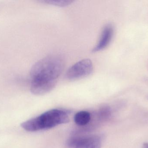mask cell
<instances>
[{"instance_id":"obj_1","label":"cell","mask_w":148,"mask_h":148,"mask_svg":"<svg viewBox=\"0 0 148 148\" xmlns=\"http://www.w3.org/2000/svg\"><path fill=\"white\" fill-rule=\"evenodd\" d=\"M64 67L60 56H50L36 63L30 72V91L36 95H42L53 89Z\"/></svg>"},{"instance_id":"obj_2","label":"cell","mask_w":148,"mask_h":148,"mask_svg":"<svg viewBox=\"0 0 148 148\" xmlns=\"http://www.w3.org/2000/svg\"><path fill=\"white\" fill-rule=\"evenodd\" d=\"M70 114V111L66 109H50L37 117L23 123L21 126L28 132H36L50 129L68 123Z\"/></svg>"},{"instance_id":"obj_3","label":"cell","mask_w":148,"mask_h":148,"mask_svg":"<svg viewBox=\"0 0 148 148\" xmlns=\"http://www.w3.org/2000/svg\"><path fill=\"white\" fill-rule=\"evenodd\" d=\"M102 137L98 135L81 136L75 134L67 142L69 148H101Z\"/></svg>"},{"instance_id":"obj_4","label":"cell","mask_w":148,"mask_h":148,"mask_svg":"<svg viewBox=\"0 0 148 148\" xmlns=\"http://www.w3.org/2000/svg\"><path fill=\"white\" fill-rule=\"evenodd\" d=\"M93 65L91 60L85 59L79 61L70 67L66 73L68 80L75 81L89 76L93 71Z\"/></svg>"},{"instance_id":"obj_5","label":"cell","mask_w":148,"mask_h":148,"mask_svg":"<svg viewBox=\"0 0 148 148\" xmlns=\"http://www.w3.org/2000/svg\"><path fill=\"white\" fill-rule=\"evenodd\" d=\"M114 34V28L110 23L103 28L99 41L93 49V52H99L106 48L111 41Z\"/></svg>"},{"instance_id":"obj_6","label":"cell","mask_w":148,"mask_h":148,"mask_svg":"<svg viewBox=\"0 0 148 148\" xmlns=\"http://www.w3.org/2000/svg\"><path fill=\"white\" fill-rule=\"evenodd\" d=\"M112 110L110 106L107 105L102 106L95 113V120L96 123H103L108 121L111 118Z\"/></svg>"},{"instance_id":"obj_7","label":"cell","mask_w":148,"mask_h":148,"mask_svg":"<svg viewBox=\"0 0 148 148\" xmlns=\"http://www.w3.org/2000/svg\"><path fill=\"white\" fill-rule=\"evenodd\" d=\"M75 123L79 127H86L91 121L92 115L87 111H81L77 112L74 116Z\"/></svg>"},{"instance_id":"obj_8","label":"cell","mask_w":148,"mask_h":148,"mask_svg":"<svg viewBox=\"0 0 148 148\" xmlns=\"http://www.w3.org/2000/svg\"><path fill=\"white\" fill-rule=\"evenodd\" d=\"M43 2L59 7H66L71 4L73 1L70 0H45Z\"/></svg>"},{"instance_id":"obj_9","label":"cell","mask_w":148,"mask_h":148,"mask_svg":"<svg viewBox=\"0 0 148 148\" xmlns=\"http://www.w3.org/2000/svg\"><path fill=\"white\" fill-rule=\"evenodd\" d=\"M143 148H148V143L147 142H145V143H143Z\"/></svg>"}]
</instances>
